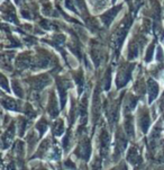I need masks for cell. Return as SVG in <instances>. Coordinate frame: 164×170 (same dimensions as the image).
I'll return each mask as SVG.
<instances>
[]
</instances>
